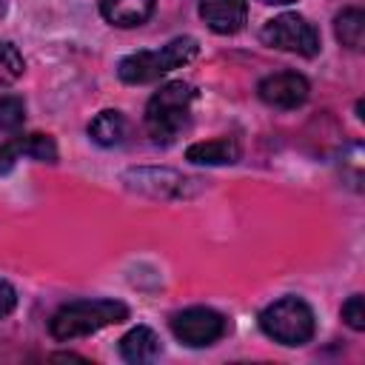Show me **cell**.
<instances>
[{
	"label": "cell",
	"instance_id": "cell-1",
	"mask_svg": "<svg viewBox=\"0 0 365 365\" xmlns=\"http://www.w3.org/2000/svg\"><path fill=\"white\" fill-rule=\"evenodd\" d=\"M194 97H197V91L182 80L160 86V91H154L148 106H145V131H148V137L160 145L174 143L180 137V131L188 125Z\"/></svg>",
	"mask_w": 365,
	"mask_h": 365
},
{
	"label": "cell",
	"instance_id": "cell-2",
	"mask_svg": "<svg viewBox=\"0 0 365 365\" xmlns=\"http://www.w3.org/2000/svg\"><path fill=\"white\" fill-rule=\"evenodd\" d=\"M128 319V308L117 299H77L63 305L51 322L48 331L54 339L66 342V339H77V336H88L106 325H117Z\"/></svg>",
	"mask_w": 365,
	"mask_h": 365
},
{
	"label": "cell",
	"instance_id": "cell-3",
	"mask_svg": "<svg viewBox=\"0 0 365 365\" xmlns=\"http://www.w3.org/2000/svg\"><path fill=\"white\" fill-rule=\"evenodd\" d=\"M200 46L194 37H177L171 43H165L163 48H148V51H134L128 57L120 60L117 66V74L123 83H131V86H140V83H151V80H160L163 74L191 63L197 57Z\"/></svg>",
	"mask_w": 365,
	"mask_h": 365
},
{
	"label": "cell",
	"instance_id": "cell-4",
	"mask_svg": "<svg viewBox=\"0 0 365 365\" xmlns=\"http://www.w3.org/2000/svg\"><path fill=\"white\" fill-rule=\"evenodd\" d=\"M314 311L299 297H282L259 314V328L279 345H305L314 336Z\"/></svg>",
	"mask_w": 365,
	"mask_h": 365
},
{
	"label": "cell",
	"instance_id": "cell-5",
	"mask_svg": "<svg viewBox=\"0 0 365 365\" xmlns=\"http://www.w3.org/2000/svg\"><path fill=\"white\" fill-rule=\"evenodd\" d=\"M262 43L279 51H294L302 57H314L319 51V34L302 14H279L262 26Z\"/></svg>",
	"mask_w": 365,
	"mask_h": 365
},
{
	"label": "cell",
	"instance_id": "cell-6",
	"mask_svg": "<svg viewBox=\"0 0 365 365\" xmlns=\"http://www.w3.org/2000/svg\"><path fill=\"white\" fill-rule=\"evenodd\" d=\"M225 317L217 314L214 308H185L171 319V331L174 336L188 345V348H202V345H214L222 334H225Z\"/></svg>",
	"mask_w": 365,
	"mask_h": 365
},
{
	"label": "cell",
	"instance_id": "cell-7",
	"mask_svg": "<svg viewBox=\"0 0 365 365\" xmlns=\"http://www.w3.org/2000/svg\"><path fill=\"white\" fill-rule=\"evenodd\" d=\"M257 91H259V100L271 108H299L308 100L311 86L297 71H277L265 77Z\"/></svg>",
	"mask_w": 365,
	"mask_h": 365
},
{
	"label": "cell",
	"instance_id": "cell-8",
	"mask_svg": "<svg viewBox=\"0 0 365 365\" xmlns=\"http://www.w3.org/2000/svg\"><path fill=\"white\" fill-rule=\"evenodd\" d=\"M31 157L37 163H57V145L48 134H17L0 145V174H9L17 160Z\"/></svg>",
	"mask_w": 365,
	"mask_h": 365
},
{
	"label": "cell",
	"instance_id": "cell-9",
	"mask_svg": "<svg viewBox=\"0 0 365 365\" xmlns=\"http://www.w3.org/2000/svg\"><path fill=\"white\" fill-rule=\"evenodd\" d=\"M200 17L217 34H237L248 20L245 0H200Z\"/></svg>",
	"mask_w": 365,
	"mask_h": 365
},
{
	"label": "cell",
	"instance_id": "cell-10",
	"mask_svg": "<svg viewBox=\"0 0 365 365\" xmlns=\"http://www.w3.org/2000/svg\"><path fill=\"white\" fill-rule=\"evenodd\" d=\"M154 3L157 0H100V14L117 29H134L151 17Z\"/></svg>",
	"mask_w": 365,
	"mask_h": 365
},
{
	"label": "cell",
	"instance_id": "cell-11",
	"mask_svg": "<svg viewBox=\"0 0 365 365\" xmlns=\"http://www.w3.org/2000/svg\"><path fill=\"white\" fill-rule=\"evenodd\" d=\"M185 160L197 163V165H228L240 160V145L231 137H217V140H205V143H194L185 148Z\"/></svg>",
	"mask_w": 365,
	"mask_h": 365
},
{
	"label": "cell",
	"instance_id": "cell-12",
	"mask_svg": "<svg viewBox=\"0 0 365 365\" xmlns=\"http://www.w3.org/2000/svg\"><path fill=\"white\" fill-rule=\"evenodd\" d=\"M120 354L125 362H134V365H143V362H151L160 356V336L145 328V325H137L131 328L123 339H120Z\"/></svg>",
	"mask_w": 365,
	"mask_h": 365
},
{
	"label": "cell",
	"instance_id": "cell-13",
	"mask_svg": "<svg viewBox=\"0 0 365 365\" xmlns=\"http://www.w3.org/2000/svg\"><path fill=\"white\" fill-rule=\"evenodd\" d=\"M88 137H91L97 145H106V148L120 145L123 137H125V117H123L120 111H114V108L100 111V114L88 123Z\"/></svg>",
	"mask_w": 365,
	"mask_h": 365
},
{
	"label": "cell",
	"instance_id": "cell-14",
	"mask_svg": "<svg viewBox=\"0 0 365 365\" xmlns=\"http://www.w3.org/2000/svg\"><path fill=\"white\" fill-rule=\"evenodd\" d=\"M334 34L345 48L359 51L365 43V14L362 9H345L334 20Z\"/></svg>",
	"mask_w": 365,
	"mask_h": 365
},
{
	"label": "cell",
	"instance_id": "cell-15",
	"mask_svg": "<svg viewBox=\"0 0 365 365\" xmlns=\"http://www.w3.org/2000/svg\"><path fill=\"white\" fill-rule=\"evenodd\" d=\"M26 71L23 54L17 51V46L11 43H0V86H11L14 80H20Z\"/></svg>",
	"mask_w": 365,
	"mask_h": 365
},
{
	"label": "cell",
	"instance_id": "cell-16",
	"mask_svg": "<svg viewBox=\"0 0 365 365\" xmlns=\"http://www.w3.org/2000/svg\"><path fill=\"white\" fill-rule=\"evenodd\" d=\"M26 120V106L17 94H0V131H14Z\"/></svg>",
	"mask_w": 365,
	"mask_h": 365
},
{
	"label": "cell",
	"instance_id": "cell-17",
	"mask_svg": "<svg viewBox=\"0 0 365 365\" xmlns=\"http://www.w3.org/2000/svg\"><path fill=\"white\" fill-rule=\"evenodd\" d=\"M342 319L354 328V331H365V299L362 294H354L345 299L342 305Z\"/></svg>",
	"mask_w": 365,
	"mask_h": 365
},
{
	"label": "cell",
	"instance_id": "cell-18",
	"mask_svg": "<svg viewBox=\"0 0 365 365\" xmlns=\"http://www.w3.org/2000/svg\"><path fill=\"white\" fill-rule=\"evenodd\" d=\"M14 305H17V294H14V288H11L6 279H0V319H3L6 314H11Z\"/></svg>",
	"mask_w": 365,
	"mask_h": 365
},
{
	"label": "cell",
	"instance_id": "cell-19",
	"mask_svg": "<svg viewBox=\"0 0 365 365\" xmlns=\"http://www.w3.org/2000/svg\"><path fill=\"white\" fill-rule=\"evenodd\" d=\"M259 3H268V6H285V3H294V0H259Z\"/></svg>",
	"mask_w": 365,
	"mask_h": 365
},
{
	"label": "cell",
	"instance_id": "cell-20",
	"mask_svg": "<svg viewBox=\"0 0 365 365\" xmlns=\"http://www.w3.org/2000/svg\"><path fill=\"white\" fill-rule=\"evenodd\" d=\"M3 9H6V6H3V0H0V14H3Z\"/></svg>",
	"mask_w": 365,
	"mask_h": 365
}]
</instances>
